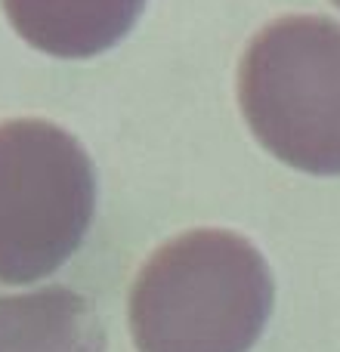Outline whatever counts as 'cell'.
Instances as JSON below:
<instances>
[{
    "instance_id": "obj_1",
    "label": "cell",
    "mask_w": 340,
    "mask_h": 352,
    "mask_svg": "<svg viewBox=\"0 0 340 352\" xmlns=\"http://www.w3.org/2000/svg\"><path fill=\"white\" fill-rule=\"evenodd\" d=\"M263 254L226 229H195L161 244L130 291L140 352H248L273 312Z\"/></svg>"
},
{
    "instance_id": "obj_2",
    "label": "cell",
    "mask_w": 340,
    "mask_h": 352,
    "mask_svg": "<svg viewBox=\"0 0 340 352\" xmlns=\"http://www.w3.org/2000/svg\"><path fill=\"white\" fill-rule=\"evenodd\" d=\"M251 133L288 167L340 176V25L281 16L251 41L238 68Z\"/></svg>"
},
{
    "instance_id": "obj_3",
    "label": "cell",
    "mask_w": 340,
    "mask_h": 352,
    "mask_svg": "<svg viewBox=\"0 0 340 352\" xmlns=\"http://www.w3.org/2000/svg\"><path fill=\"white\" fill-rule=\"evenodd\" d=\"M96 210L90 155L41 118L0 124V281L53 275L84 244Z\"/></svg>"
},
{
    "instance_id": "obj_4",
    "label": "cell",
    "mask_w": 340,
    "mask_h": 352,
    "mask_svg": "<svg viewBox=\"0 0 340 352\" xmlns=\"http://www.w3.org/2000/svg\"><path fill=\"white\" fill-rule=\"evenodd\" d=\"M25 43L59 59H90L136 25L146 0H0Z\"/></svg>"
},
{
    "instance_id": "obj_5",
    "label": "cell",
    "mask_w": 340,
    "mask_h": 352,
    "mask_svg": "<svg viewBox=\"0 0 340 352\" xmlns=\"http://www.w3.org/2000/svg\"><path fill=\"white\" fill-rule=\"evenodd\" d=\"M0 352H105L90 300L68 287L0 297Z\"/></svg>"
},
{
    "instance_id": "obj_6",
    "label": "cell",
    "mask_w": 340,
    "mask_h": 352,
    "mask_svg": "<svg viewBox=\"0 0 340 352\" xmlns=\"http://www.w3.org/2000/svg\"><path fill=\"white\" fill-rule=\"evenodd\" d=\"M334 3H337V6H340V0H334Z\"/></svg>"
}]
</instances>
